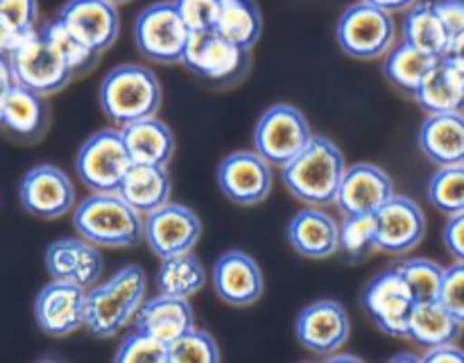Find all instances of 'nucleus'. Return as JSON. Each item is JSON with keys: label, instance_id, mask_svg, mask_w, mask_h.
<instances>
[{"label": "nucleus", "instance_id": "40", "mask_svg": "<svg viewBox=\"0 0 464 363\" xmlns=\"http://www.w3.org/2000/svg\"><path fill=\"white\" fill-rule=\"evenodd\" d=\"M113 361L118 363H168V343L154 338L152 334L131 327L130 334L118 345Z\"/></svg>", "mask_w": 464, "mask_h": 363}, {"label": "nucleus", "instance_id": "7", "mask_svg": "<svg viewBox=\"0 0 464 363\" xmlns=\"http://www.w3.org/2000/svg\"><path fill=\"white\" fill-rule=\"evenodd\" d=\"M190 36L193 32L172 0L148 5L134 21L136 50L143 59L161 66H175L184 62Z\"/></svg>", "mask_w": 464, "mask_h": 363}, {"label": "nucleus", "instance_id": "16", "mask_svg": "<svg viewBox=\"0 0 464 363\" xmlns=\"http://www.w3.org/2000/svg\"><path fill=\"white\" fill-rule=\"evenodd\" d=\"M86 293L77 284L53 280L39 290L34 299V320L44 334L62 338L84 329Z\"/></svg>", "mask_w": 464, "mask_h": 363}, {"label": "nucleus", "instance_id": "34", "mask_svg": "<svg viewBox=\"0 0 464 363\" xmlns=\"http://www.w3.org/2000/svg\"><path fill=\"white\" fill-rule=\"evenodd\" d=\"M41 34L50 41L54 50L59 53V57L66 62V66L71 68L72 77H84L98 66L100 54L95 48H91L84 39L75 34L68 25H63L59 18H53V21L45 23L41 27Z\"/></svg>", "mask_w": 464, "mask_h": 363}, {"label": "nucleus", "instance_id": "18", "mask_svg": "<svg viewBox=\"0 0 464 363\" xmlns=\"http://www.w3.org/2000/svg\"><path fill=\"white\" fill-rule=\"evenodd\" d=\"M394 182L381 166L370 162L347 166L335 195V207L343 216L379 213L381 207L394 198Z\"/></svg>", "mask_w": 464, "mask_h": 363}, {"label": "nucleus", "instance_id": "10", "mask_svg": "<svg viewBox=\"0 0 464 363\" xmlns=\"http://www.w3.org/2000/svg\"><path fill=\"white\" fill-rule=\"evenodd\" d=\"M361 304L381 334L390 338H408L417 299L397 266L372 277L370 284L362 289Z\"/></svg>", "mask_w": 464, "mask_h": 363}, {"label": "nucleus", "instance_id": "32", "mask_svg": "<svg viewBox=\"0 0 464 363\" xmlns=\"http://www.w3.org/2000/svg\"><path fill=\"white\" fill-rule=\"evenodd\" d=\"M216 32L243 48L254 50L263 34V14L256 0H222Z\"/></svg>", "mask_w": 464, "mask_h": 363}, {"label": "nucleus", "instance_id": "27", "mask_svg": "<svg viewBox=\"0 0 464 363\" xmlns=\"http://www.w3.org/2000/svg\"><path fill=\"white\" fill-rule=\"evenodd\" d=\"M401 41L415 45L421 53L435 59H444L451 48V36L435 9L433 0H417L408 12H403Z\"/></svg>", "mask_w": 464, "mask_h": 363}, {"label": "nucleus", "instance_id": "31", "mask_svg": "<svg viewBox=\"0 0 464 363\" xmlns=\"http://www.w3.org/2000/svg\"><path fill=\"white\" fill-rule=\"evenodd\" d=\"M154 284H157L159 293L190 299L207 284V270H204V263L199 261L193 250L172 254V257L161 259Z\"/></svg>", "mask_w": 464, "mask_h": 363}, {"label": "nucleus", "instance_id": "9", "mask_svg": "<svg viewBox=\"0 0 464 363\" xmlns=\"http://www.w3.org/2000/svg\"><path fill=\"white\" fill-rule=\"evenodd\" d=\"M306 113L295 104H272L261 113L254 127V150L270 166H288L313 141Z\"/></svg>", "mask_w": 464, "mask_h": 363}, {"label": "nucleus", "instance_id": "15", "mask_svg": "<svg viewBox=\"0 0 464 363\" xmlns=\"http://www.w3.org/2000/svg\"><path fill=\"white\" fill-rule=\"evenodd\" d=\"M218 186L229 202L256 207L270 198L272 166L256 150H236L218 166Z\"/></svg>", "mask_w": 464, "mask_h": 363}, {"label": "nucleus", "instance_id": "36", "mask_svg": "<svg viewBox=\"0 0 464 363\" xmlns=\"http://www.w3.org/2000/svg\"><path fill=\"white\" fill-rule=\"evenodd\" d=\"M39 0H0V53L36 32Z\"/></svg>", "mask_w": 464, "mask_h": 363}, {"label": "nucleus", "instance_id": "37", "mask_svg": "<svg viewBox=\"0 0 464 363\" xmlns=\"http://www.w3.org/2000/svg\"><path fill=\"white\" fill-rule=\"evenodd\" d=\"M429 200L444 216L464 213V162L438 168L429 180Z\"/></svg>", "mask_w": 464, "mask_h": 363}, {"label": "nucleus", "instance_id": "23", "mask_svg": "<svg viewBox=\"0 0 464 363\" xmlns=\"http://www.w3.org/2000/svg\"><path fill=\"white\" fill-rule=\"evenodd\" d=\"M50 125V109L45 95L14 84L0 116V130L18 143H36L45 136Z\"/></svg>", "mask_w": 464, "mask_h": 363}, {"label": "nucleus", "instance_id": "5", "mask_svg": "<svg viewBox=\"0 0 464 363\" xmlns=\"http://www.w3.org/2000/svg\"><path fill=\"white\" fill-rule=\"evenodd\" d=\"M252 50L234 44L220 32H198L190 36L181 66L211 89L225 91L238 86L252 71Z\"/></svg>", "mask_w": 464, "mask_h": 363}, {"label": "nucleus", "instance_id": "26", "mask_svg": "<svg viewBox=\"0 0 464 363\" xmlns=\"http://www.w3.org/2000/svg\"><path fill=\"white\" fill-rule=\"evenodd\" d=\"M118 193L140 213L157 211L166 202H170L172 182L168 175L166 166H154V163H131L127 171L125 180H122Z\"/></svg>", "mask_w": 464, "mask_h": 363}, {"label": "nucleus", "instance_id": "24", "mask_svg": "<svg viewBox=\"0 0 464 363\" xmlns=\"http://www.w3.org/2000/svg\"><path fill=\"white\" fill-rule=\"evenodd\" d=\"M417 145L426 162L444 168L464 162V112L430 113L417 132Z\"/></svg>", "mask_w": 464, "mask_h": 363}, {"label": "nucleus", "instance_id": "6", "mask_svg": "<svg viewBox=\"0 0 464 363\" xmlns=\"http://www.w3.org/2000/svg\"><path fill=\"white\" fill-rule=\"evenodd\" d=\"M335 41L347 57L358 62L383 59L385 53L397 44L394 14L376 5L358 0L349 5L335 25Z\"/></svg>", "mask_w": 464, "mask_h": 363}, {"label": "nucleus", "instance_id": "11", "mask_svg": "<svg viewBox=\"0 0 464 363\" xmlns=\"http://www.w3.org/2000/svg\"><path fill=\"white\" fill-rule=\"evenodd\" d=\"M7 54L16 84L27 86L36 93L45 95V98L59 93L75 80L71 68L59 57L57 50L50 45V41L41 34V30L14 45Z\"/></svg>", "mask_w": 464, "mask_h": 363}, {"label": "nucleus", "instance_id": "46", "mask_svg": "<svg viewBox=\"0 0 464 363\" xmlns=\"http://www.w3.org/2000/svg\"><path fill=\"white\" fill-rule=\"evenodd\" d=\"M14 84H16V77H14L12 64H9V54L0 53V116H3V107Z\"/></svg>", "mask_w": 464, "mask_h": 363}, {"label": "nucleus", "instance_id": "43", "mask_svg": "<svg viewBox=\"0 0 464 363\" xmlns=\"http://www.w3.org/2000/svg\"><path fill=\"white\" fill-rule=\"evenodd\" d=\"M444 27H447L451 44L464 34V0H433Z\"/></svg>", "mask_w": 464, "mask_h": 363}, {"label": "nucleus", "instance_id": "29", "mask_svg": "<svg viewBox=\"0 0 464 363\" xmlns=\"http://www.w3.org/2000/svg\"><path fill=\"white\" fill-rule=\"evenodd\" d=\"M438 62L440 59L421 53L415 45L399 41L385 53L381 71H383V77L390 82V86H394L399 93L415 98L417 89L429 77V73L438 66Z\"/></svg>", "mask_w": 464, "mask_h": 363}, {"label": "nucleus", "instance_id": "28", "mask_svg": "<svg viewBox=\"0 0 464 363\" xmlns=\"http://www.w3.org/2000/svg\"><path fill=\"white\" fill-rule=\"evenodd\" d=\"M122 139H125V145L134 163L168 166V162L175 154V134L157 116L143 118V121L122 127Z\"/></svg>", "mask_w": 464, "mask_h": 363}, {"label": "nucleus", "instance_id": "14", "mask_svg": "<svg viewBox=\"0 0 464 363\" xmlns=\"http://www.w3.org/2000/svg\"><path fill=\"white\" fill-rule=\"evenodd\" d=\"M202 236V221L190 207L166 202L157 211L143 216V243L154 257L190 252L198 248Z\"/></svg>", "mask_w": 464, "mask_h": 363}, {"label": "nucleus", "instance_id": "39", "mask_svg": "<svg viewBox=\"0 0 464 363\" xmlns=\"http://www.w3.org/2000/svg\"><path fill=\"white\" fill-rule=\"evenodd\" d=\"M220 345L211 331L195 325L184 336L168 345V363H218L220 361Z\"/></svg>", "mask_w": 464, "mask_h": 363}, {"label": "nucleus", "instance_id": "44", "mask_svg": "<svg viewBox=\"0 0 464 363\" xmlns=\"http://www.w3.org/2000/svg\"><path fill=\"white\" fill-rule=\"evenodd\" d=\"M444 248L449 250L456 261L464 263V213H456V216H449L447 225L442 231Z\"/></svg>", "mask_w": 464, "mask_h": 363}, {"label": "nucleus", "instance_id": "42", "mask_svg": "<svg viewBox=\"0 0 464 363\" xmlns=\"http://www.w3.org/2000/svg\"><path fill=\"white\" fill-rule=\"evenodd\" d=\"M440 302H442L464 327V263L462 261H456L451 268H447L442 293H440Z\"/></svg>", "mask_w": 464, "mask_h": 363}, {"label": "nucleus", "instance_id": "41", "mask_svg": "<svg viewBox=\"0 0 464 363\" xmlns=\"http://www.w3.org/2000/svg\"><path fill=\"white\" fill-rule=\"evenodd\" d=\"M172 3L179 9L181 18L193 34L216 30L222 0H172Z\"/></svg>", "mask_w": 464, "mask_h": 363}, {"label": "nucleus", "instance_id": "19", "mask_svg": "<svg viewBox=\"0 0 464 363\" xmlns=\"http://www.w3.org/2000/svg\"><path fill=\"white\" fill-rule=\"evenodd\" d=\"M211 284L218 298L236 309L256 304L266 289L261 266L243 250H229L218 257L211 272Z\"/></svg>", "mask_w": 464, "mask_h": 363}, {"label": "nucleus", "instance_id": "35", "mask_svg": "<svg viewBox=\"0 0 464 363\" xmlns=\"http://www.w3.org/2000/svg\"><path fill=\"white\" fill-rule=\"evenodd\" d=\"M379 252V231H376V213H356L343 216L340 221V250L344 261L362 263Z\"/></svg>", "mask_w": 464, "mask_h": 363}, {"label": "nucleus", "instance_id": "22", "mask_svg": "<svg viewBox=\"0 0 464 363\" xmlns=\"http://www.w3.org/2000/svg\"><path fill=\"white\" fill-rule=\"evenodd\" d=\"M288 243L304 259H329L340 250V222L322 207H306L285 227Z\"/></svg>", "mask_w": 464, "mask_h": 363}, {"label": "nucleus", "instance_id": "38", "mask_svg": "<svg viewBox=\"0 0 464 363\" xmlns=\"http://www.w3.org/2000/svg\"><path fill=\"white\" fill-rule=\"evenodd\" d=\"M397 268L403 275V280H406L408 289L415 295L417 302H433V299H440L447 268H442L433 259L424 257L406 259Z\"/></svg>", "mask_w": 464, "mask_h": 363}, {"label": "nucleus", "instance_id": "25", "mask_svg": "<svg viewBox=\"0 0 464 363\" xmlns=\"http://www.w3.org/2000/svg\"><path fill=\"white\" fill-rule=\"evenodd\" d=\"M195 325L198 322H195V311L190 307V299L163 293H159L152 299H145L140 304L139 313H136L134 322H131V327L148 331L154 338L163 340L168 345L175 343L179 336L193 329Z\"/></svg>", "mask_w": 464, "mask_h": 363}, {"label": "nucleus", "instance_id": "45", "mask_svg": "<svg viewBox=\"0 0 464 363\" xmlns=\"http://www.w3.org/2000/svg\"><path fill=\"white\" fill-rule=\"evenodd\" d=\"M421 361L464 363V349L458 343H444V345H438V348L424 349V354H421Z\"/></svg>", "mask_w": 464, "mask_h": 363}, {"label": "nucleus", "instance_id": "48", "mask_svg": "<svg viewBox=\"0 0 464 363\" xmlns=\"http://www.w3.org/2000/svg\"><path fill=\"white\" fill-rule=\"evenodd\" d=\"M449 57H456V59H460V62H464V34L458 36V39L453 41L451 48H449Z\"/></svg>", "mask_w": 464, "mask_h": 363}, {"label": "nucleus", "instance_id": "4", "mask_svg": "<svg viewBox=\"0 0 464 363\" xmlns=\"http://www.w3.org/2000/svg\"><path fill=\"white\" fill-rule=\"evenodd\" d=\"M72 227L98 248L125 250L143 243V216L121 193H91L72 209Z\"/></svg>", "mask_w": 464, "mask_h": 363}, {"label": "nucleus", "instance_id": "3", "mask_svg": "<svg viewBox=\"0 0 464 363\" xmlns=\"http://www.w3.org/2000/svg\"><path fill=\"white\" fill-rule=\"evenodd\" d=\"M100 109L113 127H127L157 116L163 103V86L157 73L143 64L113 66L100 82Z\"/></svg>", "mask_w": 464, "mask_h": 363}, {"label": "nucleus", "instance_id": "21", "mask_svg": "<svg viewBox=\"0 0 464 363\" xmlns=\"http://www.w3.org/2000/svg\"><path fill=\"white\" fill-rule=\"evenodd\" d=\"M57 18L98 53H107L121 34L118 5L109 0H68Z\"/></svg>", "mask_w": 464, "mask_h": 363}, {"label": "nucleus", "instance_id": "49", "mask_svg": "<svg viewBox=\"0 0 464 363\" xmlns=\"http://www.w3.org/2000/svg\"><path fill=\"white\" fill-rule=\"evenodd\" d=\"M109 3H113V5H127V3H131V0H109Z\"/></svg>", "mask_w": 464, "mask_h": 363}, {"label": "nucleus", "instance_id": "47", "mask_svg": "<svg viewBox=\"0 0 464 363\" xmlns=\"http://www.w3.org/2000/svg\"><path fill=\"white\" fill-rule=\"evenodd\" d=\"M365 3L376 5V7L385 9V12H390V14H403V12H408V9H411L417 0H365Z\"/></svg>", "mask_w": 464, "mask_h": 363}, {"label": "nucleus", "instance_id": "2", "mask_svg": "<svg viewBox=\"0 0 464 363\" xmlns=\"http://www.w3.org/2000/svg\"><path fill=\"white\" fill-rule=\"evenodd\" d=\"M344 171L347 162L343 150L326 136L315 134L288 166L281 168V175L295 200L308 207H329L335 204Z\"/></svg>", "mask_w": 464, "mask_h": 363}, {"label": "nucleus", "instance_id": "17", "mask_svg": "<svg viewBox=\"0 0 464 363\" xmlns=\"http://www.w3.org/2000/svg\"><path fill=\"white\" fill-rule=\"evenodd\" d=\"M44 263L50 280L68 281L86 290L98 284L104 270V257L98 245L80 234L53 240L45 250Z\"/></svg>", "mask_w": 464, "mask_h": 363}, {"label": "nucleus", "instance_id": "13", "mask_svg": "<svg viewBox=\"0 0 464 363\" xmlns=\"http://www.w3.org/2000/svg\"><path fill=\"white\" fill-rule=\"evenodd\" d=\"M18 198L30 216L57 221L75 209V186L59 166L36 163L21 177Z\"/></svg>", "mask_w": 464, "mask_h": 363}, {"label": "nucleus", "instance_id": "1", "mask_svg": "<svg viewBox=\"0 0 464 363\" xmlns=\"http://www.w3.org/2000/svg\"><path fill=\"white\" fill-rule=\"evenodd\" d=\"M145 270L136 263L122 266L107 281H98L86 293L84 329L93 338H113L134 322L145 302Z\"/></svg>", "mask_w": 464, "mask_h": 363}, {"label": "nucleus", "instance_id": "30", "mask_svg": "<svg viewBox=\"0 0 464 363\" xmlns=\"http://www.w3.org/2000/svg\"><path fill=\"white\" fill-rule=\"evenodd\" d=\"M460 334L462 322L440 299L417 302L411 318L408 340H415L421 349H430L444 343H458Z\"/></svg>", "mask_w": 464, "mask_h": 363}, {"label": "nucleus", "instance_id": "8", "mask_svg": "<svg viewBox=\"0 0 464 363\" xmlns=\"http://www.w3.org/2000/svg\"><path fill=\"white\" fill-rule=\"evenodd\" d=\"M130 150L121 127H102L80 145L75 157L77 180L91 193H118L127 171L131 168Z\"/></svg>", "mask_w": 464, "mask_h": 363}, {"label": "nucleus", "instance_id": "12", "mask_svg": "<svg viewBox=\"0 0 464 363\" xmlns=\"http://www.w3.org/2000/svg\"><path fill=\"white\" fill-rule=\"evenodd\" d=\"M352 334V320L338 299H317L299 311L295 320V338L315 357L329 358L344 348Z\"/></svg>", "mask_w": 464, "mask_h": 363}, {"label": "nucleus", "instance_id": "20", "mask_svg": "<svg viewBox=\"0 0 464 363\" xmlns=\"http://www.w3.org/2000/svg\"><path fill=\"white\" fill-rule=\"evenodd\" d=\"M379 252L401 257L424 240L426 216L420 204L408 195H394L376 213Z\"/></svg>", "mask_w": 464, "mask_h": 363}, {"label": "nucleus", "instance_id": "33", "mask_svg": "<svg viewBox=\"0 0 464 363\" xmlns=\"http://www.w3.org/2000/svg\"><path fill=\"white\" fill-rule=\"evenodd\" d=\"M417 104L424 109L426 113H453V112H464V93L458 86L456 77L451 75L449 66L444 64V59H440L438 66L429 73L421 86L415 93Z\"/></svg>", "mask_w": 464, "mask_h": 363}]
</instances>
